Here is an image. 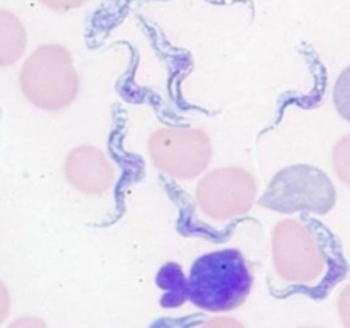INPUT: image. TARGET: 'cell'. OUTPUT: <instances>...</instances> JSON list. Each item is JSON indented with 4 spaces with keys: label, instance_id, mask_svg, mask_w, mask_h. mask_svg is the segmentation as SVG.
I'll list each match as a JSON object with an SVG mask.
<instances>
[{
    "label": "cell",
    "instance_id": "cell-1",
    "mask_svg": "<svg viewBox=\"0 0 350 328\" xmlns=\"http://www.w3.org/2000/svg\"><path fill=\"white\" fill-rule=\"evenodd\" d=\"M253 286V275L238 249L207 253L193 263L187 280V296L195 306L212 313L241 306Z\"/></svg>",
    "mask_w": 350,
    "mask_h": 328
},
{
    "label": "cell",
    "instance_id": "cell-2",
    "mask_svg": "<svg viewBox=\"0 0 350 328\" xmlns=\"http://www.w3.org/2000/svg\"><path fill=\"white\" fill-rule=\"evenodd\" d=\"M19 84L31 105L44 111H60L77 98L81 82L70 51L60 44H43L26 58Z\"/></svg>",
    "mask_w": 350,
    "mask_h": 328
},
{
    "label": "cell",
    "instance_id": "cell-3",
    "mask_svg": "<svg viewBox=\"0 0 350 328\" xmlns=\"http://www.w3.org/2000/svg\"><path fill=\"white\" fill-rule=\"evenodd\" d=\"M272 258L280 279L291 284H313L327 269V256L306 224L286 219L272 232Z\"/></svg>",
    "mask_w": 350,
    "mask_h": 328
},
{
    "label": "cell",
    "instance_id": "cell-4",
    "mask_svg": "<svg viewBox=\"0 0 350 328\" xmlns=\"http://www.w3.org/2000/svg\"><path fill=\"white\" fill-rule=\"evenodd\" d=\"M154 166L174 180H195L208 167L212 144L200 128H161L149 139Z\"/></svg>",
    "mask_w": 350,
    "mask_h": 328
},
{
    "label": "cell",
    "instance_id": "cell-5",
    "mask_svg": "<svg viewBox=\"0 0 350 328\" xmlns=\"http://www.w3.org/2000/svg\"><path fill=\"white\" fill-rule=\"evenodd\" d=\"M256 198V181L241 167H217L197 184V205L205 217L217 222L246 214Z\"/></svg>",
    "mask_w": 350,
    "mask_h": 328
},
{
    "label": "cell",
    "instance_id": "cell-6",
    "mask_svg": "<svg viewBox=\"0 0 350 328\" xmlns=\"http://www.w3.org/2000/svg\"><path fill=\"white\" fill-rule=\"evenodd\" d=\"M265 198H270L269 207L277 210L327 212L334 205L335 193L327 174L313 167L297 166L282 171Z\"/></svg>",
    "mask_w": 350,
    "mask_h": 328
},
{
    "label": "cell",
    "instance_id": "cell-7",
    "mask_svg": "<svg viewBox=\"0 0 350 328\" xmlns=\"http://www.w3.org/2000/svg\"><path fill=\"white\" fill-rule=\"evenodd\" d=\"M68 183L89 195L105 193L115 180V167L99 147L79 146L68 152L64 163Z\"/></svg>",
    "mask_w": 350,
    "mask_h": 328
},
{
    "label": "cell",
    "instance_id": "cell-8",
    "mask_svg": "<svg viewBox=\"0 0 350 328\" xmlns=\"http://www.w3.org/2000/svg\"><path fill=\"white\" fill-rule=\"evenodd\" d=\"M27 34L16 14L0 9V67H10L23 58Z\"/></svg>",
    "mask_w": 350,
    "mask_h": 328
},
{
    "label": "cell",
    "instance_id": "cell-9",
    "mask_svg": "<svg viewBox=\"0 0 350 328\" xmlns=\"http://www.w3.org/2000/svg\"><path fill=\"white\" fill-rule=\"evenodd\" d=\"M157 284H159L164 290L170 289V286H174L173 294H166V296H164V306H180V304L183 303L185 296H187V287L176 286H187V279H185L180 266L173 265V263H167V265L161 270L159 277H157Z\"/></svg>",
    "mask_w": 350,
    "mask_h": 328
},
{
    "label": "cell",
    "instance_id": "cell-10",
    "mask_svg": "<svg viewBox=\"0 0 350 328\" xmlns=\"http://www.w3.org/2000/svg\"><path fill=\"white\" fill-rule=\"evenodd\" d=\"M43 5L50 7V9L58 10V12H67V10L79 9L81 5H84L88 0H40Z\"/></svg>",
    "mask_w": 350,
    "mask_h": 328
},
{
    "label": "cell",
    "instance_id": "cell-11",
    "mask_svg": "<svg viewBox=\"0 0 350 328\" xmlns=\"http://www.w3.org/2000/svg\"><path fill=\"white\" fill-rule=\"evenodd\" d=\"M340 154H342V157H338L337 154H335V164H338V167H337V171H338V174H340V178H342V181H347L349 180V173H347V169H349V159H347V139H344L340 142Z\"/></svg>",
    "mask_w": 350,
    "mask_h": 328
},
{
    "label": "cell",
    "instance_id": "cell-12",
    "mask_svg": "<svg viewBox=\"0 0 350 328\" xmlns=\"http://www.w3.org/2000/svg\"><path fill=\"white\" fill-rule=\"evenodd\" d=\"M10 313V294L7 290L5 284L0 280V325L7 320Z\"/></svg>",
    "mask_w": 350,
    "mask_h": 328
}]
</instances>
